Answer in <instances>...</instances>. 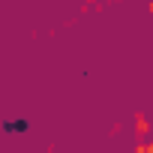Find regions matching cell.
Here are the masks:
<instances>
[{"mask_svg":"<svg viewBox=\"0 0 153 153\" xmlns=\"http://www.w3.org/2000/svg\"><path fill=\"white\" fill-rule=\"evenodd\" d=\"M0 129H3L6 135H24V132L30 129V123H27L24 117H18V120H3V126H0Z\"/></svg>","mask_w":153,"mask_h":153,"instance_id":"6da1fadb","label":"cell"}]
</instances>
